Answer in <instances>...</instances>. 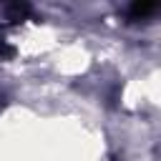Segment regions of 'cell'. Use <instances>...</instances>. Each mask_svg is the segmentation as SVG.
<instances>
[{"label":"cell","instance_id":"cell-1","mask_svg":"<svg viewBox=\"0 0 161 161\" xmlns=\"http://www.w3.org/2000/svg\"><path fill=\"white\" fill-rule=\"evenodd\" d=\"M156 3H133L131 8H128V18L131 20H143V18H148L151 13H156Z\"/></svg>","mask_w":161,"mask_h":161}]
</instances>
